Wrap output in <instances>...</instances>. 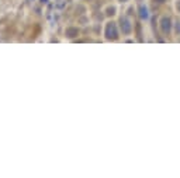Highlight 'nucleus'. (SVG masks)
<instances>
[{"instance_id": "5", "label": "nucleus", "mask_w": 180, "mask_h": 178, "mask_svg": "<svg viewBox=\"0 0 180 178\" xmlns=\"http://www.w3.org/2000/svg\"><path fill=\"white\" fill-rule=\"evenodd\" d=\"M176 31H177V33H180V21L176 22Z\"/></svg>"}, {"instance_id": "6", "label": "nucleus", "mask_w": 180, "mask_h": 178, "mask_svg": "<svg viewBox=\"0 0 180 178\" xmlns=\"http://www.w3.org/2000/svg\"><path fill=\"white\" fill-rule=\"evenodd\" d=\"M156 2H158V3H163V2H165V0H156Z\"/></svg>"}, {"instance_id": "1", "label": "nucleus", "mask_w": 180, "mask_h": 178, "mask_svg": "<svg viewBox=\"0 0 180 178\" xmlns=\"http://www.w3.org/2000/svg\"><path fill=\"white\" fill-rule=\"evenodd\" d=\"M161 24H162V31H163L165 34H169V33H170V28H172V24H170V18L163 17V18H162V21H161Z\"/></svg>"}, {"instance_id": "3", "label": "nucleus", "mask_w": 180, "mask_h": 178, "mask_svg": "<svg viewBox=\"0 0 180 178\" xmlns=\"http://www.w3.org/2000/svg\"><path fill=\"white\" fill-rule=\"evenodd\" d=\"M121 22L124 24V33H125V34H128L129 31H131V26H129L128 20H121Z\"/></svg>"}, {"instance_id": "4", "label": "nucleus", "mask_w": 180, "mask_h": 178, "mask_svg": "<svg viewBox=\"0 0 180 178\" xmlns=\"http://www.w3.org/2000/svg\"><path fill=\"white\" fill-rule=\"evenodd\" d=\"M141 17H142V18H146V17H148V10H146V7H141Z\"/></svg>"}, {"instance_id": "2", "label": "nucleus", "mask_w": 180, "mask_h": 178, "mask_svg": "<svg viewBox=\"0 0 180 178\" xmlns=\"http://www.w3.org/2000/svg\"><path fill=\"white\" fill-rule=\"evenodd\" d=\"M107 36L108 38H117V31H115V26H114L113 22L107 27Z\"/></svg>"}, {"instance_id": "7", "label": "nucleus", "mask_w": 180, "mask_h": 178, "mask_svg": "<svg viewBox=\"0 0 180 178\" xmlns=\"http://www.w3.org/2000/svg\"><path fill=\"white\" fill-rule=\"evenodd\" d=\"M179 11H180V3H179Z\"/></svg>"}]
</instances>
